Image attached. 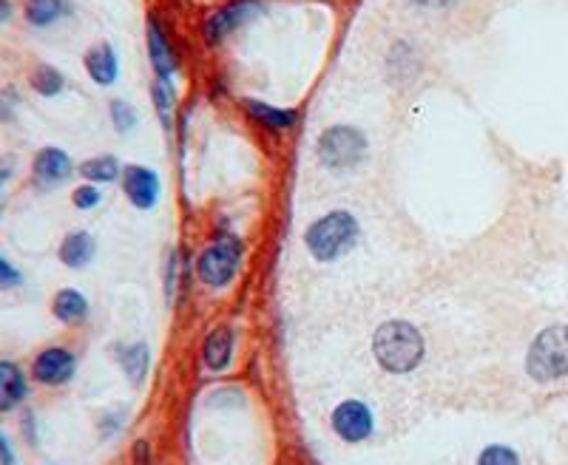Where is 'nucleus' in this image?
Wrapping results in <instances>:
<instances>
[{
	"label": "nucleus",
	"mask_w": 568,
	"mask_h": 465,
	"mask_svg": "<svg viewBox=\"0 0 568 465\" xmlns=\"http://www.w3.org/2000/svg\"><path fill=\"white\" fill-rule=\"evenodd\" d=\"M426 344L410 321H387L372 335V355L383 372L406 374L424 360Z\"/></svg>",
	"instance_id": "nucleus-1"
},
{
	"label": "nucleus",
	"mask_w": 568,
	"mask_h": 465,
	"mask_svg": "<svg viewBox=\"0 0 568 465\" xmlns=\"http://www.w3.org/2000/svg\"><path fill=\"white\" fill-rule=\"evenodd\" d=\"M358 222L353 213L333 211L312 222L305 233V245L316 261H339L341 255H347L358 241Z\"/></svg>",
	"instance_id": "nucleus-2"
},
{
	"label": "nucleus",
	"mask_w": 568,
	"mask_h": 465,
	"mask_svg": "<svg viewBox=\"0 0 568 465\" xmlns=\"http://www.w3.org/2000/svg\"><path fill=\"white\" fill-rule=\"evenodd\" d=\"M525 369L534 381L552 383L568 374V326L557 324L543 330L525 355Z\"/></svg>",
	"instance_id": "nucleus-3"
},
{
	"label": "nucleus",
	"mask_w": 568,
	"mask_h": 465,
	"mask_svg": "<svg viewBox=\"0 0 568 465\" xmlns=\"http://www.w3.org/2000/svg\"><path fill=\"white\" fill-rule=\"evenodd\" d=\"M241 259V241L234 233H220L211 245L199 253L197 275L208 287H227L234 282Z\"/></svg>",
	"instance_id": "nucleus-4"
},
{
	"label": "nucleus",
	"mask_w": 568,
	"mask_h": 465,
	"mask_svg": "<svg viewBox=\"0 0 568 465\" xmlns=\"http://www.w3.org/2000/svg\"><path fill=\"white\" fill-rule=\"evenodd\" d=\"M367 136L355 126H333L319 136V159L333 170L355 168L367 159Z\"/></svg>",
	"instance_id": "nucleus-5"
},
{
	"label": "nucleus",
	"mask_w": 568,
	"mask_h": 465,
	"mask_svg": "<svg viewBox=\"0 0 568 465\" xmlns=\"http://www.w3.org/2000/svg\"><path fill=\"white\" fill-rule=\"evenodd\" d=\"M78 372V358L66 346H46L32 360V378L43 386H66Z\"/></svg>",
	"instance_id": "nucleus-6"
},
{
	"label": "nucleus",
	"mask_w": 568,
	"mask_h": 465,
	"mask_svg": "<svg viewBox=\"0 0 568 465\" xmlns=\"http://www.w3.org/2000/svg\"><path fill=\"white\" fill-rule=\"evenodd\" d=\"M330 426H333V431L341 440L364 443L372 434V429H376V420H372V412H369L367 403L344 401L330 415Z\"/></svg>",
	"instance_id": "nucleus-7"
},
{
	"label": "nucleus",
	"mask_w": 568,
	"mask_h": 465,
	"mask_svg": "<svg viewBox=\"0 0 568 465\" xmlns=\"http://www.w3.org/2000/svg\"><path fill=\"white\" fill-rule=\"evenodd\" d=\"M259 9H262V0H230V3H225L220 12H213L205 21V40H225L234 28H239L245 21H250Z\"/></svg>",
	"instance_id": "nucleus-8"
},
{
	"label": "nucleus",
	"mask_w": 568,
	"mask_h": 465,
	"mask_svg": "<svg viewBox=\"0 0 568 465\" xmlns=\"http://www.w3.org/2000/svg\"><path fill=\"white\" fill-rule=\"evenodd\" d=\"M122 193L128 196V202L140 211H151L159 199V179L151 168H142V165H126L120 174Z\"/></svg>",
	"instance_id": "nucleus-9"
},
{
	"label": "nucleus",
	"mask_w": 568,
	"mask_h": 465,
	"mask_svg": "<svg viewBox=\"0 0 568 465\" xmlns=\"http://www.w3.org/2000/svg\"><path fill=\"white\" fill-rule=\"evenodd\" d=\"M71 174H74V163L60 148H40L32 159V179L37 188H57V184L69 182Z\"/></svg>",
	"instance_id": "nucleus-10"
},
{
	"label": "nucleus",
	"mask_w": 568,
	"mask_h": 465,
	"mask_svg": "<svg viewBox=\"0 0 568 465\" xmlns=\"http://www.w3.org/2000/svg\"><path fill=\"white\" fill-rule=\"evenodd\" d=\"M83 65L88 71V78L97 85H111L120 78V60H117V51H114L111 43H94L92 49L85 51Z\"/></svg>",
	"instance_id": "nucleus-11"
},
{
	"label": "nucleus",
	"mask_w": 568,
	"mask_h": 465,
	"mask_svg": "<svg viewBox=\"0 0 568 465\" xmlns=\"http://www.w3.org/2000/svg\"><path fill=\"white\" fill-rule=\"evenodd\" d=\"M28 397V381L14 360H0V412L17 409Z\"/></svg>",
	"instance_id": "nucleus-12"
},
{
	"label": "nucleus",
	"mask_w": 568,
	"mask_h": 465,
	"mask_svg": "<svg viewBox=\"0 0 568 465\" xmlns=\"http://www.w3.org/2000/svg\"><path fill=\"white\" fill-rule=\"evenodd\" d=\"M94 253H97V241H94L92 233L85 230H71L63 241H60V261L71 270H83L92 264Z\"/></svg>",
	"instance_id": "nucleus-13"
},
{
	"label": "nucleus",
	"mask_w": 568,
	"mask_h": 465,
	"mask_svg": "<svg viewBox=\"0 0 568 465\" xmlns=\"http://www.w3.org/2000/svg\"><path fill=\"white\" fill-rule=\"evenodd\" d=\"M149 51H151V63H154L159 80H168L170 74L177 71V51H174V46H170L163 26L156 23V17H149Z\"/></svg>",
	"instance_id": "nucleus-14"
},
{
	"label": "nucleus",
	"mask_w": 568,
	"mask_h": 465,
	"mask_svg": "<svg viewBox=\"0 0 568 465\" xmlns=\"http://www.w3.org/2000/svg\"><path fill=\"white\" fill-rule=\"evenodd\" d=\"M51 315L66 326L83 324L85 318H88V298L74 287L57 289L55 298H51Z\"/></svg>",
	"instance_id": "nucleus-15"
},
{
	"label": "nucleus",
	"mask_w": 568,
	"mask_h": 465,
	"mask_svg": "<svg viewBox=\"0 0 568 465\" xmlns=\"http://www.w3.org/2000/svg\"><path fill=\"white\" fill-rule=\"evenodd\" d=\"M230 358H234V332L227 326H220L202 344V360H205V367L211 372H225L230 367Z\"/></svg>",
	"instance_id": "nucleus-16"
},
{
	"label": "nucleus",
	"mask_w": 568,
	"mask_h": 465,
	"mask_svg": "<svg viewBox=\"0 0 568 465\" xmlns=\"http://www.w3.org/2000/svg\"><path fill=\"white\" fill-rule=\"evenodd\" d=\"M23 14H26L28 26L46 28L55 26V23L63 21V17H69L71 3L69 0H26Z\"/></svg>",
	"instance_id": "nucleus-17"
},
{
	"label": "nucleus",
	"mask_w": 568,
	"mask_h": 465,
	"mask_svg": "<svg viewBox=\"0 0 568 465\" xmlns=\"http://www.w3.org/2000/svg\"><path fill=\"white\" fill-rule=\"evenodd\" d=\"M245 111H248L259 126L270 128V131H287V128L296 126L298 117L296 111L268 106V103H259V99H245Z\"/></svg>",
	"instance_id": "nucleus-18"
},
{
	"label": "nucleus",
	"mask_w": 568,
	"mask_h": 465,
	"mask_svg": "<svg viewBox=\"0 0 568 465\" xmlns=\"http://www.w3.org/2000/svg\"><path fill=\"white\" fill-rule=\"evenodd\" d=\"M117 360H120L122 372L128 374V381L140 386L145 381V372H149V346L145 344H128V346H117Z\"/></svg>",
	"instance_id": "nucleus-19"
},
{
	"label": "nucleus",
	"mask_w": 568,
	"mask_h": 465,
	"mask_svg": "<svg viewBox=\"0 0 568 465\" xmlns=\"http://www.w3.org/2000/svg\"><path fill=\"white\" fill-rule=\"evenodd\" d=\"M28 85H32V92L40 94V97H57V94L66 88V78L63 71L55 69V65L40 63L28 74Z\"/></svg>",
	"instance_id": "nucleus-20"
},
{
	"label": "nucleus",
	"mask_w": 568,
	"mask_h": 465,
	"mask_svg": "<svg viewBox=\"0 0 568 465\" xmlns=\"http://www.w3.org/2000/svg\"><path fill=\"white\" fill-rule=\"evenodd\" d=\"M80 174L92 184H106L120 177L122 170L114 156H92V159H85V163L80 165Z\"/></svg>",
	"instance_id": "nucleus-21"
},
{
	"label": "nucleus",
	"mask_w": 568,
	"mask_h": 465,
	"mask_svg": "<svg viewBox=\"0 0 568 465\" xmlns=\"http://www.w3.org/2000/svg\"><path fill=\"white\" fill-rule=\"evenodd\" d=\"M151 94H154L156 111H159V120H163V126H170V120H174V106H177V99H174L170 85L165 83V80H156L154 88H151Z\"/></svg>",
	"instance_id": "nucleus-22"
},
{
	"label": "nucleus",
	"mask_w": 568,
	"mask_h": 465,
	"mask_svg": "<svg viewBox=\"0 0 568 465\" xmlns=\"http://www.w3.org/2000/svg\"><path fill=\"white\" fill-rule=\"evenodd\" d=\"M108 111H111V122L120 134H128V131H134L137 128V111L131 103H126V99H111Z\"/></svg>",
	"instance_id": "nucleus-23"
},
{
	"label": "nucleus",
	"mask_w": 568,
	"mask_h": 465,
	"mask_svg": "<svg viewBox=\"0 0 568 465\" xmlns=\"http://www.w3.org/2000/svg\"><path fill=\"white\" fill-rule=\"evenodd\" d=\"M477 465H520V457L509 445L495 443L483 449L481 457H477Z\"/></svg>",
	"instance_id": "nucleus-24"
},
{
	"label": "nucleus",
	"mask_w": 568,
	"mask_h": 465,
	"mask_svg": "<svg viewBox=\"0 0 568 465\" xmlns=\"http://www.w3.org/2000/svg\"><path fill=\"white\" fill-rule=\"evenodd\" d=\"M99 202H103V193H99L97 184H92V182L78 184L74 193H71V205L78 207V211H94Z\"/></svg>",
	"instance_id": "nucleus-25"
},
{
	"label": "nucleus",
	"mask_w": 568,
	"mask_h": 465,
	"mask_svg": "<svg viewBox=\"0 0 568 465\" xmlns=\"http://www.w3.org/2000/svg\"><path fill=\"white\" fill-rule=\"evenodd\" d=\"M21 284H23L21 270L14 267L12 261L0 255V289H14L21 287Z\"/></svg>",
	"instance_id": "nucleus-26"
},
{
	"label": "nucleus",
	"mask_w": 568,
	"mask_h": 465,
	"mask_svg": "<svg viewBox=\"0 0 568 465\" xmlns=\"http://www.w3.org/2000/svg\"><path fill=\"white\" fill-rule=\"evenodd\" d=\"M14 111H17V94L14 88H3L0 92V122H12Z\"/></svg>",
	"instance_id": "nucleus-27"
},
{
	"label": "nucleus",
	"mask_w": 568,
	"mask_h": 465,
	"mask_svg": "<svg viewBox=\"0 0 568 465\" xmlns=\"http://www.w3.org/2000/svg\"><path fill=\"white\" fill-rule=\"evenodd\" d=\"M0 465H17V457H14L12 440L0 431Z\"/></svg>",
	"instance_id": "nucleus-28"
},
{
	"label": "nucleus",
	"mask_w": 568,
	"mask_h": 465,
	"mask_svg": "<svg viewBox=\"0 0 568 465\" xmlns=\"http://www.w3.org/2000/svg\"><path fill=\"white\" fill-rule=\"evenodd\" d=\"M177 253L168 255V278H165V293H168V298H174V284H177Z\"/></svg>",
	"instance_id": "nucleus-29"
},
{
	"label": "nucleus",
	"mask_w": 568,
	"mask_h": 465,
	"mask_svg": "<svg viewBox=\"0 0 568 465\" xmlns=\"http://www.w3.org/2000/svg\"><path fill=\"white\" fill-rule=\"evenodd\" d=\"M14 17V3L12 0H0V26L9 23Z\"/></svg>",
	"instance_id": "nucleus-30"
},
{
	"label": "nucleus",
	"mask_w": 568,
	"mask_h": 465,
	"mask_svg": "<svg viewBox=\"0 0 568 465\" xmlns=\"http://www.w3.org/2000/svg\"><path fill=\"white\" fill-rule=\"evenodd\" d=\"M412 3H415V7H424V9H443V7H449L452 0H412Z\"/></svg>",
	"instance_id": "nucleus-31"
},
{
	"label": "nucleus",
	"mask_w": 568,
	"mask_h": 465,
	"mask_svg": "<svg viewBox=\"0 0 568 465\" xmlns=\"http://www.w3.org/2000/svg\"><path fill=\"white\" fill-rule=\"evenodd\" d=\"M9 174H12V168H0V188H3V182H7ZM0 213H3V205H0Z\"/></svg>",
	"instance_id": "nucleus-32"
}]
</instances>
